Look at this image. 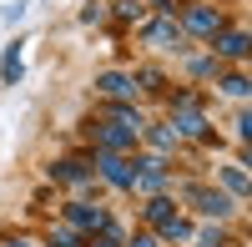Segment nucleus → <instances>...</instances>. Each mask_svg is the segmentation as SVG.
I'll use <instances>...</instances> for the list:
<instances>
[{
    "instance_id": "obj_1",
    "label": "nucleus",
    "mask_w": 252,
    "mask_h": 247,
    "mask_svg": "<svg viewBox=\"0 0 252 247\" xmlns=\"http://www.w3.org/2000/svg\"><path fill=\"white\" fill-rule=\"evenodd\" d=\"M101 177H106L111 187H121V192H131V182H136V172H131V161H121L116 152H106V156H101Z\"/></svg>"
},
{
    "instance_id": "obj_2",
    "label": "nucleus",
    "mask_w": 252,
    "mask_h": 247,
    "mask_svg": "<svg viewBox=\"0 0 252 247\" xmlns=\"http://www.w3.org/2000/svg\"><path fill=\"white\" fill-rule=\"evenodd\" d=\"M96 141H101V147H106V152H121V147H131L136 136L126 131L121 121H116V116H111V121H101V126H96Z\"/></svg>"
},
{
    "instance_id": "obj_3",
    "label": "nucleus",
    "mask_w": 252,
    "mask_h": 247,
    "mask_svg": "<svg viewBox=\"0 0 252 247\" xmlns=\"http://www.w3.org/2000/svg\"><path fill=\"white\" fill-rule=\"evenodd\" d=\"M177 136H207V121L197 116V101L182 96V111H177Z\"/></svg>"
},
{
    "instance_id": "obj_4",
    "label": "nucleus",
    "mask_w": 252,
    "mask_h": 247,
    "mask_svg": "<svg viewBox=\"0 0 252 247\" xmlns=\"http://www.w3.org/2000/svg\"><path fill=\"white\" fill-rule=\"evenodd\" d=\"M131 187H141V192H161V187H166V167H161V161H141V172H136Z\"/></svg>"
},
{
    "instance_id": "obj_5",
    "label": "nucleus",
    "mask_w": 252,
    "mask_h": 247,
    "mask_svg": "<svg viewBox=\"0 0 252 247\" xmlns=\"http://www.w3.org/2000/svg\"><path fill=\"white\" fill-rule=\"evenodd\" d=\"M217 26H222V15H217V10H207V5L187 10V31H197V35H217Z\"/></svg>"
},
{
    "instance_id": "obj_6",
    "label": "nucleus",
    "mask_w": 252,
    "mask_h": 247,
    "mask_svg": "<svg viewBox=\"0 0 252 247\" xmlns=\"http://www.w3.org/2000/svg\"><path fill=\"white\" fill-rule=\"evenodd\" d=\"M66 217L76 222V227H86V232H106V227H111V222H106V212H101V207H71Z\"/></svg>"
},
{
    "instance_id": "obj_7",
    "label": "nucleus",
    "mask_w": 252,
    "mask_h": 247,
    "mask_svg": "<svg viewBox=\"0 0 252 247\" xmlns=\"http://www.w3.org/2000/svg\"><path fill=\"white\" fill-rule=\"evenodd\" d=\"M192 202H197V207H202L207 217H227V212H232L222 192H202V187H192Z\"/></svg>"
},
{
    "instance_id": "obj_8",
    "label": "nucleus",
    "mask_w": 252,
    "mask_h": 247,
    "mask_svg": "<svg viewBox=\"0 0 252 247\" xmlns=\"http://www.w3.org/2000/svg\"><path fill=\"white\" fill-rule=\"evenodd\" d=\"M96 86H101V91H106V96H116V101H121V96H131V81H126L121 71H106V76H101V81H96Z\"/></svg>"
},
{
    "instance_id": "obj_9",
    "label": "nucleus",
    "mask_w": 252,
    "mask_h": 247,
    "mask_svg": "<svg viewBox=\"0 0 252 247\" xmlns=\"http://www.w3.org/2000/svg\"><path fill=\"white\" fill-rule=\"evenodd\" d=\"M146 40H152V46H172V40H182V31L172 26V20H157V26L146 31Z\"/></svg>"
},
{
    "instance_id": "obj_10",
    "label": "nucleus",
    "mask_w": 252,
    "mask_h": 247,
    "mask_svg": "<svg viewBox=\"0 0 252 247\" xmlns=\"http://www.w3.org/2000/svg\"><path fill=\"white\" fill-rule=\"evenodd\" d=\"M0 81H5V86H15V81H20V51H15V46L5 51V61H0Z\"/></svg>"
},
{
    "instance_id": "obj_11",
    "label": "nucleus",
    "mask_w": 252,
    "mask_h": 247,
    "mask_svg": "<svg viewBox=\"0 0 252 247\" xmlns=\"http://www.w3.org/2000/svg\"><path fill=\"white\" fill-rule=\"evenodd\" d=\"M61 182H76V187H81V182H86V167H81V161H56V167H51Z\"/></svg>"
},
{
    "instance_id": "obj_12",
    "label": "nucleus",
    "mask_w": 252,
    "mask_h": 247,
    "mask_svg": "<svg viewBox=\"0 0 252 247\" xmlns=\"http://www.w3.org/2000/svg\"><path fill=\"white\" fill-rule=\"evenodd\" d=\"M146 217H152L157 227H166V222H172L177 212H172V202H166V197H152V207H146Z\"/></svg>"
},
{
    "instance_id": "obj_13",
    "label": "nucleus",
    "mask_w": 252,
    "mask_h": 247,
    "mask_svg": "<svg viewBox=\"0 0 252 247\" xmlns=\"http://www.w3.org/2000/svg\"><path fill=\"white\" fill-rule=\"evenodd\" d=\"M217 51H222V56H232V61H237V56H247V35H242V31L222 35V46H217Z\"/></svg>"
},
{
    "instance_id": "obj_14",
    "label": "nucleus",
    "mask_w": 252,
    "mask_h": 247,
    "mask_svg": "<svg viewBox=\"0 0 252 247\" xmlns=\"http://www.w3.org/2000/svg\"><path fill=\"white\" fill-rule=\"evenodd\" d=\"M161 237H166V242H187V237H192V227H187L182 217H172V222L161 227Z\"/></svg>"
},
{
    "instance_id": "obj_15",
    "label": "nucleus",
    "mask_w": 252,
    "mask_h": 247,
    "mask_svg": "<svg viewBox=\"0 0 252 247\" xmlns=\"http://www.w3.org/2000/svg\"><path fill=\"white\" fill-rule=\"evenodd\" d=\"M91 247H116V237H111V232H106V237H101V242H91Z\"/></svg>"
},
{
    "instance_id": "obj_16",
    "label": "nucleus",
    "mask_w": 252,
    "mask_h": 247,
    "mask_svg": "<svg viewBox=\"0 0 252 247\" xmlns=\"http://www.w3.org/2000/svg\"><path fill=\"white\" fill-rule=\"evenodd\" d=\"M131 247H157V242H152V237H136V242H131Z\"/></svg>"
},
{
    "instance_id": "obj_17",
    "label": "nucleus",
    "mask_w": 252,
    "mask_h": 247,
    "mask_svg": "<svg viewBox=\"0 0 252 247\" xmlns=\"http://www.w3.org/2000/svg\"><path fill=\"white\" fill-rule=\"evenodd\" d=\"M10 247H31V242H10Z\"/></svg>"
},
{
    "instance_id": "obj_18",
    "label": "nucleus",
    "mask_w": 252,
    "mask_h": 247,
    "mask_svg": "<svg viewBox=\"0 0 252 247\" xmlns=\"http://www.w3.org/2000/svg\"><path fill=\"white\" fill-rule=\"evenodd\" d=\"M202 247H212V242H202Z\"/></svg>"
}]
</instances>
